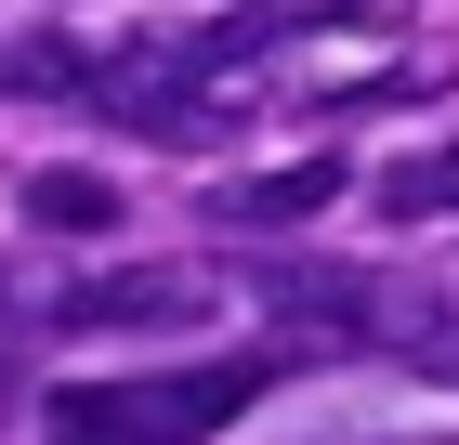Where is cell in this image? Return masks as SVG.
I'll list each match as a JSON object with an SVG mask.
<instances>
[{"instance_id": "cell-1", "label": "cell", "mask_w": 459, "mask_h": 445, "mask_svg": "<svg viewBox=\"0 0 459 445\" xmlns=\"http://www.w3.org/2000/svg\"><path fill=\"white\" fill-rule=\"evenodd\" d=\"M289 380V354H211V367H144V380H79L53 393V432L66 445H211L223 419H249Z\"/></svg>"}, {"instance_id": "cell-2", "label": "cell", "mask_w": 459, "mask_h": 445, "mask_svg": "<svg viewBox=\"0 0 459 445\" xmlns=\"http://www.w3.org/2000/svg\"><path fill=\"white\" fill-rule=\"evenodd\" d=\"M211 262H118V275H79L66 302V328H92V341H184V328H211Z\"/></svg>"}, {"instance_id": "cell-3", "label": "cell", "mask_w": 459, "mask_h": 445, "mask_svg": "<svg viewBox=\"0 0 459 445\" xmlns=\"http://www.w3.org/2000/svg\"><path fill=\"white\" fill-rule=\"evenodd\" d=\"M342 197V158H276V171H237V184H211V223L223 236H276V223H316V210Z\"/></svg>"}, {"instance_id": "cell-4", "label": "cell", "mask_w": 459, "mask_h": 445, "mask_svg": "<svg viewBox=\"0 0 459 445\" xmlns=\"http://www.w3.org/2000/svg\"><path fill=\"white\" fill-rule=\"evenodd\" d=\"M263 302L276 314H316L342 341H368V302H381V275H328V262H263Z\"/></svg>"}, {"instance_id": "cell-5", "label": "cell", "mask_w": 459, "mask_h": 445, "mask_svg": "<svg viewBox=\"0 0 459 445\" xmlns=\"http://www.w3.org/2000/svg\"><path fill=\"white\" fill-rule=\"evenodd\" d=\"M368 197H381V223H459V144H420V158H394Z\"/></svg>"}, {"instance_id": "cell-6", "label": "cell", "mask_w": 459, "mask_h": 445, "mask_svg": "<svg viewBox=\"0 0 459 445\" xmlns=\"http://www.w3.org/2000/svg\"><path fill=\"white\" fill-rule=\"evenodd\" d=\"M27 223H39V236H106V223H118V184L106 171H27Z\"/></svg>"}, {"instance_id": "cell-7", "label": "cell", "mask_w": 459, "mask_h": 445, "mask_svg": "<svg viewBox=\"0 0 459 445\" xmlns=\"http://www.w3.org/2000/svg\"><path fill=\"white\" fill-rule=\"evenodd\" d=\"M92 66H106V53H79V39H13V53H0V92H92Z\"/></svg>"}, {"instance_id": "cell-8", "label": "cell", "mask_w": 459, "mask_h": 445, "mask_svg": "<svg viewBox=\"0 0 459 445\" xmlns=\"http://www.w3.org/2000/svg\"><path fill=\"white\" fill-rule=\"evenodd\" d=\"M433 380H459V341H446V354H433Z\"/></svg>"}, {"instance_id": "cell-9", "label": "cell", "mask_w": 459, "mask_h": 445, "mask_svg": "<svg viewBox=\"0 0 459 445\" xmlns=\"http://www.w3.org/2000/svg\"><path fill=\"white\" fill-rule=\"evenodd\" d=\"M0 419H13V367H0Z\"/></svg>"}]
</instances>
